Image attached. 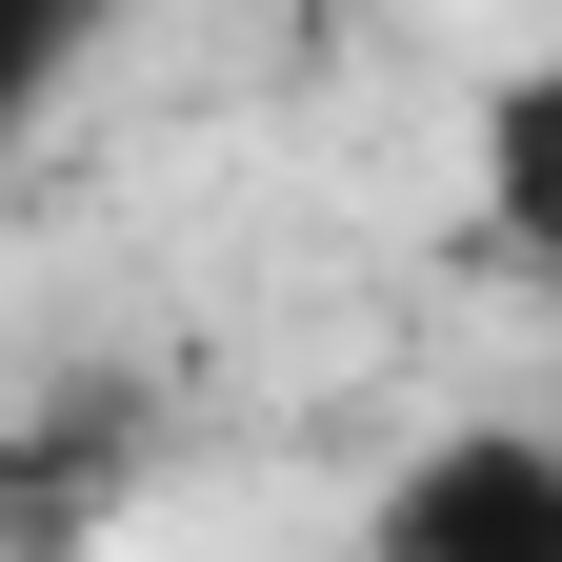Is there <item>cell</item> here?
<instances>
[{"instance_id": "6da1fadb", "label": "cell", "mask_w": 562, "mask_h": 562, "mask_svg": "<svg viewBox=\"0 0 562 562\" xmlns=\"http://www.w3.org/2000/svg\"><path fill=\"white\" fill-rule=\"evenodd\" d=\"M382 562H562V442L542 422H442L382 503Z\"/></svg>"}, {"instance_id": "7a4b0ae2", "label": "cell", "mask_w": 562, "mask_h": 562, "mask_svg": "<svg viewBox=\"0 0 562 562\" xmlns=\"http://www.w3.org/2000/svg\"><path fill=\"white\" fill-rule=\"evenodd\" d=\"M140 482V422L121 402H41L21 442H0V562H60V542H101V503Z\"/></svg>"}, {"instance_id": "3957f363", "label": "cell", "mask_w": 562, "mask_h": 562, "mask_svg": "<svg viewBox=\"0 0 562 562\" xmlns=\"http://www.w3.org/2000/svg\"><path fill=\"white\" fill-rule=\"evenodd\" d=\"M482 201H503L522 261L562 241V81H503V101H482Z\"/></svg>"}, {"instance_id": "277c9868", "label": "cell", "mask_w": 562, "mask_h": 562, "mask_svg": "<svg viewBox=\"0 0 562 562\" xmlns=\"http://www.w3.org/2000/svg\"><path fill=\"white\" fill-rule=\"evenodd\" d=\"M101 41H121V0H0V161H21V140H41V101L81 81Z\"/></svg>"}, {"instance_id": "5b68a950", "label": "cell", "mask_w": 562, "mask_h": 562, "mask_svg": "<svg viewBox=\"0 0 562 562\" xmlns=\"http://www.w3.org/2000/svg\"><path fill=\"white\" fill-rule=\"evenodd\" d=\"M341 562H382V542H341Z\"/></svg>"}]
</instances>
